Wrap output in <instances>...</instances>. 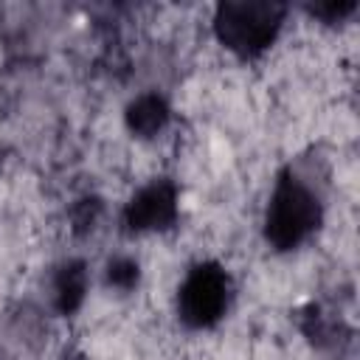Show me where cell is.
I'll use <instances>...</instances> for the list:
<instances>
[{
	"mask_svg": "<svg viewBox=\"0 0 360 360\" xmlns=\"http://www.w3.org/2000/svg\"><path fill=\"white\" fill-rule=\"evenodd\" d=\"M357 0H323V3H309L307 11L323 22H340L349 14H354Z\"/></svg>",
	"mask_w": 360,
	"mask_h": 360,
	"instance_id": "9",
	"label": "cell"
},
{
	"mask_svg": "<svg viewBox=\"0 0 360 360\" xmlns=\"http://www.w3.org/2000/svg\"><path fill=\"white\" fill-rule=\"evenodd\" d=\"M141 278V267L135 259L129 256H115L110 264H107V281L118 290H132Z\"/></svg>",
	"mask_w": 360,
	"mask_h": 360,
	"instance_id": "8",
	"label": "cell"
},
{
	"mask_svg": "<svg viewBox=\"0 0 360 360\" xmlns=\"http://www.w3.org/2000/svg\"><path fill=\"white\" fill-rule=\"evenodd\" d=\"M180 214V191L169 177H158L143 186L124 208L127 231H166L177 222Z\"/></svg>",
	"mask_w": 360,
	"mask_h": 360,
	"instance_id": "4",
	"label": "cell"
},
{
	"mask_svg": "<svg viewBox=\"0 0 360 360\" xmlns=\"http://www.w3.org/2000/svg\"><path fill=\"white\" fill-rule=\"evenodd\" d=\"M87 295V267L79 259L65 262L53 273V307L62 315H73Z\"/></svg>",
	"mask_w": 360,
	"mask_h": 360,
	"instance_id": "6",
	"label": "cell"
},
{
	"mask_svg": "<svg viewBox=\"0 0 360 360\" xmlns=\"http://www.w3.org/2000/svg\"><path fill=\"white\" fill-rule=\"evenodd\" d=\"M169 115H172V110L160 93H141L135 101H129V107L124 112L129 132H135L138 138H152V135L163 132L169 124Z\"/></svg>",
	"mask_w": 360,
	"mask_h": 360,
	"instance_id": "5",
	"label": "cell"
},
{
	"mask_svg": "<svg viewBox=\"0 0 360 360\" xmlns=\"http://www.w3.org/2000/svg\"><path fill=\"white\" fill-rule=\"evenodd\" d=\"M301 329H304V335L312 338L315 346H321V349H326V346H338V349H340V340L349 338V332L340 326V321L326 318L318 307H309V309L304 312Z\"/></svg>",
	"mask_w": 360,
	"mask_h": 360,
	"instance_id": "7",
	"label": "cell"
},
{
	"mask_svg": "<svg viewBox=\"0 0 360 360\" xmlns=\"http://www.w3.org/2000/svg\"><path fill=\"white\" fill-rule=\"evenodd\" d=\"M323 219L321 200L315 191L290 169L278 172L267 211H264V239L276 250L301 248Z\"/></svg>",
	"mask_w": 360,
	"mask_h": 360,
	"instance_id": "1",
	"label": "cell"
},
{
	"mask_svg": "<svg viewBox=\"0 0 360 360\" xmlns=\"http://www.w3.org/2000/svg\"><path fill=\"white\" fill-rule=\"evenodd\" d=\"M287 6L276 0H225L214 11L217 39L239 59H259L278 37Z\"/></svg>",
	"mask_w": 360,
	"mask_h": 360,
	"instance_id": "2",
	"label": "cell"
},
{
	"mask_svg": "<svg viewBox=\"0 0 360 360\" xmlns=\"http://www.w3.org/2000/svg\"><path fill=\"white\" fill-rule=\"evenodd\" d=\"M98 208H101L98 200H82V202H76V208H73V225H76V231L90 228L96 222V217H98Z\"/></svg>",
	"mask_w": 360,
	"mask_h": 360,
	"instance_id": "10",
	"label": "cell"
},
{
	"mask_svg": "<svg viewBox=\"0 0 360 360\" xmlns=\"http://www.w3.org/2000/svg\"><path fill=\"white\" fill-rule=\"evenodd\" d=\"M233 284L219 262H197L177 292V315L188 329L217 326L231 307Z\"/></svg>",
	"mask_w": 360,
	"mask_h": 360,
	"instance_id": "3",
	"label": "cell"
}]
</instances>
